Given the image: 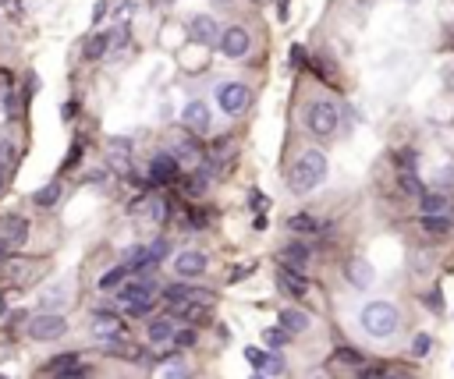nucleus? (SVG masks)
<instances>
[{
    "mask_svg": "<svg viewBox=\"0 0 454 379\" xmlns=\"http://www.w3.org/2000/svg\"><path fill=\"white\" fill-rule=\"evenodd\" d=\"M359 327H362V334H366L369 341L390 344V341L397 337V330H401V308H397L394 301H383V298L366 301V305L359 308Z\"/></svg>",
    "mask_w": 454,
    "mask_h": 379,
    "instance_id": "f257e3e1",
    "label": "nucleus"
},
{
    "mask_svg": "<svg viewBox=\"0 0 454 379\" xmlns=\"http://www.w3.org/2000/svg\"><path fill=\"white\" fill-rule=\"evenodd\" d=\"M326 174H330L326 156H323L319 149H305V152H298V159L291 164L288 185H291L295 195H309V192H316V188L326 181Z\"/></svg>",
    "mask_w": 454,
    "mask_h": 379,
    "instance_id": "f03ea898",
    "label": "nucleus"
},
{
    "mask_svg": "<svg viewBox=\"0 0 454 379\" xmlns=\"http://www.w3.org/2000/svg\"><path fill=\"white\" fill-rule=\"evenodd\" d=\"M340 124V110L330 103V99H312L305 106V128L316 135V138H330Z\"/></svg>",
    "mask_w": 454,
    "mask_h": 379,
    "instance_id": "7ed1b4c3",
    "label": "nucleus"
},
{
    "mask_svg": "<svg viewBox=\"0 0 454 379\" xmlns=\"http://www.w3.org/2000/svg\"><path fill=\"white\" fill-rule=\"evenodd\" d=\"M25 330H29L32 341L46 344V341H61L68 334V322H64V315H57V312H43V315H32L25 322Z\"/></svg>",
    "mask_w": 454,
    "mask_h": 379,
    "instance_id": "20e7f679",
    "label": "nucleus"
},
{
    "mask_svg": "<svg viewBox=\"0 0 454 379\" xmlns=\"http://www.w3.org/2000/svg\"><path fill=\"white\" fill-rule=\"evenodd\" d=\"M216 103H220V110H223L227 117H238V114L249 110V103H252V89L242 85V82H223V85L216 89Z\"/></svg>",
    "mask_w": 454,
    "mask_h": 379,
    "instance_id": "39448f33",
    "label": "nucleus"
},
{
    "mask_svg": "<svg viewBox=\"0 0 454 379\" xmlns=\"http://www.w3.org/2000/svg\"><path fill=\"white\" fill-rule=\"evenodd\" d=\"M29 238V220L18 213L11 216H0V255H8L11 248H18Z\"/></svg>",
    "mask_w": 454,
    "mask_h": 379,
    "instance_id": "423d86ee",
    "label": "nucleus"
},
{
    "mask_svg": "<svg viewBox=\"0 0 454 379\" xmlns=\"http://www.w3.org/2000/svg\"><path fill=\"white\" fill-rule=\"evenodd\" d=\"M249 46H252V36L242 25H227L220 32V53H223L227 61H242L245 53H249Z\"/></svg>",
    "mask_w": 454,
    "mask_h": 379,
    "instance_id": "0eeeda50",
    "label": "nucleus"
},
{
    "mask_svg": "<svg viewBox=\"0 0 454 379\" xmlns=\"http://www.w3.org/2000/svg\"><path fill=\"white\" fill-rule=\"evenodd\" d=\"M345 280H348L355 291H369V287L376 284V269H373V262H369L366 255H352V259L345 262Z\"/></svg>",
    "mask_w": 454,
    "mask_h": 379,
    "instance_id": "6e6552de",
    "label": "nucleus"
},
{
    "mask_svg": "<svg viewBox=\"0 0 454 379\" xmlns=\"http://www.w3.org/2000/svg\"><path fill=\"white\" fill-rule=\"evenodd\" d=\"M163 301L170 308H181V305H213V294L209 291H195L188 284H174V287L163 291Z\"/></svg>",
    "mask_w": 454,
    "mask_h": 379,
    "instance_id": "1a4fd4ad",
    "label": "nucleus"
},
{
    "mask_svg": "<svg viewBox=\"0 0 454 379\" xmlns=\"http://www.w3.org/2000/svg\"><path fill=\"white\" fill-rule=\"evenodd\" d=\"M178 167H181V159L174 152H160L153 156V164H149V185H170L178 178Z\"/></svg>",
    "mask_w": 454,
    "mask_h": 379,
    "instance_id": "9d476101",
    "label": "nucleus"
},
{
    "mask_svg": "<svg viewBox=\"0 0 454 379\" xmlns=\"http://www.w3.org/2000/svg\"><path fill=\"white\" fill-rule=\"evenodd\" d=\"M181 124H185V131L188 135H202V131H209V106L202 103V99H192L185 110H181Z\"/></svg>",
    "mask_w": 454,
    "mask_h": 379,
    "instance_id": "9b49d317",
    "label": "nucleus"
},
{
    "mask_svg": "<svg viewBox=\"0 0 454 379\" xmlns=\"http://www.w3.org/2000/svg\"><path fill=\"white\" fill-rule=\"evenodd\" d=\"M92 337H99V341H110V337H125L121 319L114 315L110 308H96V312H92Z\"/></svg>",
    "mask_w": 454,
    "mask_h": 379,
    "instance_id": "f8f14e48",
    "label": "nucleus"
},
{
    "mask_svg": "<svg viewBox=\"0 0 454 379\" xmlns=\"http://www.w3.org/2000/svg\"><path fill=\"white\" fill-rule=\"evenodd\" d=\"M206 252H195V248H188V252H181V255H174V273L178 277H199V273H206Z\"/></svg>",
    "mask_w": 454,
    "mask_h": 379,
    "instance_id": "ddd939ff",
    "label": "nucleus"
},
{
    "mask_svg": "<svg viewBox=\"0 0 454 379\" xmlns=\"http://www.w3.org/2000/svg\"><path fill=\"white\" fill-rule=\"evenodd\" d=\"M188 36L199 43V46H209V43H220V29H216V22L209 18V15H195L192 22H188Z\"/></svg>",
    "mask_w": 454,
    "mask_h": 379,
    "instance_id": "4468645a",
    "label": "nucleus"
},
{
    "mask_svg": "<svg viewBox=\"0 0 454 379\" xmlns=\"http://www.w3.org/2000/svg\"><path fill=\"white\" fill-rule=\"evenodd\" d=\"M277 284H280V291H288L291 298H302V294L309 291V280H305V273H302V269H295V266H280Z\"/></svg>",
    "mask_w": 454,
    "mask_h": 379,
    "instance_id": "2eb2a0df",
    "label": "nucleus"
},
{
    "mask_svg": "<svg viewBox=\"0 0 454 379\" xmlns=\"http://www.w3.org/2000/svg\"><path fill=\"white\" fill-rule=\"evenodd\" d=\"M419 227L426 231V234H450L454 231V216L447 213V209H440V213H422L419 216Z\"/></svg>",
    "mask_w": 454,
    "mask_h": 379,
    "instance_id": "dca6fc26",
    "label": "nucleus"
},
{
    "mask_svg": "<svg viewBox=\"0 0 454 379\" xmlns=\"http://www.w3.org/2000/svg\"><path fill=\"white\" fill-rule=\"evenodd\" d=\"M0 269H4V277H8V280L25 284V280H29V273H32V262H29V259H22V255H8L4 262H0Z\"/></svg>",
    "mask_w": 454,
    "mask_h": 379,
    "instance_id": "f3484780",
    "label": "nucleus"
},
{
    "mask_svg": "<svg viewBox=\"0 0 454 379\" xmlns=\"http://www.w3.org/2000/svg\"><path fill=\"white\" fill-rule=\"evenodd\" d=\"M280 259H284V266L305 269V266H309V259H312V252H309V245H302V241H291V245H284V248H280Z\"/></svg>",
    "mask_w": 454,
    "mask_h": 379,
    "instance_id": "a211bd4d",
    "label": "nucleus"
},
{
    "mask_svg": "<svg viewBox=\"0 0 454 379\" xmlns=\"http://www.w3.org/2000/svg\"><path fill=\"white\" fill-rule=\"evenodd\" d=\"M280 327L295 337V334H305L312 322H309V315H305L302 308H280Z\"/></svg>",
    "mask_w": 454,
    "mask_h": 379,
    "instance_id": "6ab92c4d",
    "label": "nucleus"
},
{
    "mask_svg": "<svg viewBox=\"0 0 454 379\" xmlns=\"http://www.w3.org/2000/svg\"><path fill=\"white\" fill-rule=\"evenodd\" d=\"M178 327H174V319H153L149 322V344H163V341H174Z\"/></svg>",
    "mask_w": 454,
    "mask_h": 379,
    "instance_id": "aec40b11",
    "label": "nucleus"
},
{
    "mask_svg": "<svg viewBox=\"0 0 454 379\" xmlns=\"http://www.w3.org/2000/svg\"><path fill=\"white\" fill-rule=\"evenodd\" d=\"M153 291H156V284H153L149 277H142V273H139V280H132V284H121V287H118V294H121L125 301H128V298H142V294H153Z\"/></svg>",
    "mask_w": 454,
    "mask_h": 379,
    "instance_id": "412c9836",
    "label": "nucleus"
},
{
    "mask_svg": "<svg viewBox=\"0 0 454 379\" xmlns=\"http://www.w3.org/2000/svg\"><path fill=\"white\" fill-rule=\"evenodd\" d=\"M419 209H422V213H440V209H450V199H447L443 192H429V188H426V192L419 195Z\"/></svg>",
    "mask_w": 454,
    "mask_h": 379,
    "instance_id": "4be33fe9",
    "label": "nucleus"
},
{
    "mask_svg": "<svg viewBox=\"0 0 454 379\" xmlns=\"http://www.w3.org/2000/svg\"><path fill=\"white\" fill-rule=\"evenodd\" d=\"M125 273H132V269H128L125 262H121V266H114V269H106V273L96 280V287H99V291H118L121 280H125Z\"/></svg>",
    "mask_w": 454,
    "mask_h": 379,
    "instance_id": "5701e85b",
    "label": "nucleus"
},
{
    "mask_svg": "<svg viewBox=\"0 0 454 379\" xmlns=\"http://www.w3.org/2000/svg\"><path fill=\"white\" fill-rule=\"evenodd\" d=\"M288 227L295 234H316V231H323V224L316 220V216H309V213H295L291 220H288Z\"/></svg>",
    "mask_w": 454,
    "mask_h": 379,
    "instance_id": "b1692460",
    "label": "nucleus"
},
{
    "mask_svg": "<svg viewBox=\"0 0 454 379\" xmlns=\"http://www.w3.org/2000/svg\"><path fill=\"white\" fill-rule=\"evenodd\" d=\"M32 202H36L39 209H50V206H57V202H61V185H57V181L43 185V188L32 195Z\"/></svg>",
    "mask_w": 454,
    "mask_h": 379,
    "instance_id": "393cba45",
    "label": "nucleus"
},
{
    "mask_svg": "<svg viewBox=\"0 0 454 379\" xmlns=\"http://www.w3.org/2000/svg\"><path fill=\"white\" fill-rule=\"evenodd\" d=\"M106 50H110V36H103V32L89 36V39H85V61H99Z\"/></svg>",
    "mask_w": 454,
    "mask_h": 379,
    "instance_id": "a878e982",
    "label": "nucleus"
},
{
    "mask_svg": "<svg viewBox=\"0 0 454 379\" xmlns=\"http://www.w3.org/2000/svg\"><path fill=\"white\" fill-rule=\"evenodd\" d=\"M170 152H174V156L181 159V164H199V145H195L192 138H181V142H174V149H170Z\"/></svg>",
    "mask_w": 454,
    "mask_h": 379,
    "instance_id": "bb28decb",
    "label": "nucleus"
},
{
    "mask_svg": "<svg viewBox=\"0 0 454 379\" xmlns=\"http://www.w3.org/2000/svg\"><path fill=\"white\" fill-rule=\"evenodd\" d=\"M125 312H128L132 319H142V315H149V312H153V294H142V298H128V301H125Z\"/></svg>",
    "mask_w": 454,
    "mask_h": 379,
    "instance_id": "cd10ccee",
    "label": "nucleus"
},
{
    "mask_svg": "<svg viewBox=\"0 0 454 379\" xmlns=\"http://www.w3.org/2000/svg\"><path fill=\"white\" fill-rule=\"evenodd\" d=\"M397 188H401L405 195H412V199H419V195L426 192V185L415 178V171H412V174H408V171H401V178H397Z\"/></svg>",
    "mask_w": 454,
    "mask_h": 379,
    "instance_id": "c85d7f7f",
    "label": "nucleus"
},
{
    "mask_svg": "<svg viewBox=\"0 0 454 379\" xmlns=\"http://www.w3.org/2000/svg\"><path fill=\"white\" fill-rule=\"evenodd\" d=\"M263 337H266V348H273V351H277V348H284V344H288V341H291V334H288V330H284V327H280V322H277V327H270V330H266Z\"/></svg>",
    "mask_w": 454,
    "mask_h": 379,
    "instance_id": "c756f323",
    "label": "nucleus"
},
{
    "mask_svg": "<svg viewBox=\"0 0 454 379\" xmlns=\"http://www.w3.org/2000/svg\"><path fill=\"white\" fill-rule=\"evenodd\" d=\"M330 362H333V365H362V355L352 351V348H340V351H333Z\"/></svg>",
    "mask_w": 454,
    "mask_h": 379,
    "instance_id": "7c9ffc66",
    "label": "nucleus"
},
{
    "mask_svg": "<svg viewBox=\"0 0 454 379\" xmlns=\"http://www.w3.org/2000/svg\"><path fill=\"white\" fill-rule=\"evenodd\" d=\"M78 362H82L78 355H61V358H53V362H50V369H46V372H53V376H61L64 369H71V365H78Z\"/></svg>",
    "mask_w": 454,
    "mask_h": 379,
    "instance_id": "2f4dec72",
    "label": "nucleus"
},
{
    "mask_svg": "<svg viewBox=\"0 0 454 379\" xmlns=\"http://www.w3.org/2000/svg\"><path fill=\"white\" fill-rule=\"evenodd\" d=\"M106 36H110V50H121V46L128 43V25H125V22H118V29L106 32Z\"/></svg>",
    "mask_w": 454,
    "mask_h": 379,
    "instance_id": "473e14b6",
    "label": "nucleus"
},
{
    "mask_svg": "<svg viewBox=\"0 0 454 379\" xmlns=\"http://www.w3.org/2000/svg\"><path fill=\"white\" fill-rule=\"evenodd\" d=\"M256 376H284V362L277 355H270V362L263 369H256Z\"/></svg>",
    "mask_w": 454,
    "mask_h": 379,
    "instance_id": "72a5a7b5",
    "label": "nucleus"
},
{
    "mask_svg": "<svg viewBox=\"0 0 454 379\" xmlns=\"http://www.w3.org/2000/svg\"><path fill=\"white\" fill-rule=\"evenodd\" d=\"M167 369H160V376H188V369H185V362L181 358H170V362H163Z\"/></svg>",
    "mask_w": 454,
    "mask_h": 379,
    "instance_id": "f704fd0d",
    "label": "nucleus"
},
{
    "mask_svg": "<svg viewBox=\"0 0 454 379\" xmlns=\"http://www.w3.org/2000/svg\"><path fill=\"white\" fill-rule=\"evenodd\" d=\"M429 348H433L429 334H419V337H415V344H412V355H415V358H426V355H429Z\"/></svg>",
    "mask_w": 454,
    "mask_h": 379,
    "instance_id": "c9c22d12",
    "label": "nucleus"
},
{
    "mask_svg": "<svg viewBox=\"0 0 454 379\" xmlns=\"http://www.w3.org/2000/svg\"><path fill=\"white\" fill-rule=\"evenodd\" d=\"M245 358L252 362V369H263V365L270 362V355H266L263 348H245Z\"/></svg>",
    "mask_w": 454,
    "mask_h": 379,
    "instance_id": "e433bc0d",
    "label": "nucleus"
},
{
    "mask_svg": "<svg viewBox=\"0 0 454 379\" xmlns=\"http://www.w3.org/2000/svg\"><path fill=\"white\" fill-rule=\"evenodd\" d=\"M78 159H82V138L68 149V156H64V171H75V167H78Z\"/></svg>",
    "mask_w": 454,
    "mask_h": 379,
    "instance_id": "4c0bfd02",
    "label": "nucleus"
},
{
    "mask_svg": "<svg viewBox=\"0 0 454 379\" xmlns=\"http://www.w3.org/2000/svg\"><path fill=\"white\" fill-rule=\"evenodd\" d=\"M163 216H167V202H163V199H153V202H149V220H153V224H163Z\"/></svg>",
    "mask_w": 454,
    "mask_h": 379,
    "instance_id": "58836bf2",
    "label": "nucleus"
},
{
    "mask_svg": "<svg viewBox=\"0 0 454 379\" xmlns=\"http://www.w3.org/2000/svg\"><path fill=\"white\" fill-rule=\"evenodd\" d=\"M53 301H57V305H64V301H68V291H57V287H50V291L43 294V301H39V305H43V308H50Z\"/></svg>",
    "mask_w": 454,
    "mask_h": 379,
    "instance_id": "ea45409f",
    "label": "nucleus"
},
{
    "mask_svg": "<svg viewBox=\"0 0 454 379\" xmlns=\"http://www.w3.org/2000/svg\"><path fill=\"white\" fill-rule=\"evenodd\" d=\"M132 11H135V4H132V0H121V4H118V11H114V25H118V22H125V25H128Z\"/></svg>",
    "mask_w": 454,
    "mask_h": 379,
    "instance_id": "a19ab883",
    "label": "nucleus"
},
{
    "mask_svg": "<svg viewBox=\"0 0 454 379\" xmlns=\"http://www.w3.org/2000/svg\"><path fill=\"white\" fill-rule=\"evenodd\" d=\"M174 344H178V348H192V344H195V330H178V334H174Z\"/></svg>",
    "mask_w": 454,
    "mask_h": 379,
    "instance_id": "79ce46f5",
    "label": "nucleus"
},
{
    "mask_svg": "<svg viewBox=\"0 0 454 379\" xmlns=\"http://www.w3.org/2000/svg\"><path fill=\"white\" fill-rule=\"evenodd\" d=\"M249 206H252V209H263V206H266L263 192H256V188H252V192H249Z\"/></svg>",
    "mask_w": 454,
    "mask_h": 379,
    "instance_id": "37998d69",
    "label": "nucleus"
},
{
    "mask_svg": "<svg viewBox=\"0 0 454 379\" xmlns=\"http://www.w3.org/2000/svg\"><path fill=\"white\" fill-rule=\"evenodd\" d=\"M149 248H153V259H156V262H160V259L167 255V241H153Z\"/></svg>",
    "mask_w": 454,
    "mask_h": 379,
    "instance_id": "c03bdc74",
    "label": "nucleus"
},
{
    "mask_svg": "<svg viewBox=\"0 0 454 379\" xmlns=\"http://www.w3.org/2000/svg\"><path fill=\"white\" fill-rule=\"evenodd\" d=\"M291 64H305V50L302 46H291Z\"/></svg>",
    "mask_w": 454,
    "mask_h": 379,
    "instance_id": "a18cd8bd",
    "label": "nucleus"
},
{
    "mask_svg": "<svg viewBox=\"0 0 454 379\" xmlns=\"http://www.w3.org/2000/svg\"><path fill=\"white\" fill-rule=\"evenodd\" d=\"M75 114H78V103H75V99H68V103H64V121H71Z\"/></svg>",
    "mask_w": 454,
    "mask_h": 379,
    "instance_id": "49530a36",
    "label": "nucleus"
},
{
    "mask_svg": "<svg viewBox=\"0 0 454 379\" xmlns=\"http://www.w3.org/2000/svg\"><path fill=\"white\" fill-rule=\"evenodd\" d=\"M245 273H252V266H238V269H231V284H235V280H242Z\"/></svg>",
    "mask_w": 454,
    "mask_h": 379,
    "instance_id": "de8ad7c7",
    "label": "nucleus"
},
{
    "mask_svg": "<svg viewBox=\"0 0 454 379\" xmlns=\"http://www.w3.org/2000/svg\"><path fill=\"white\" fill-rule=\"evenodd\" d=\"M103 15H106V4H103V0H99V4H96V8H92V18H96V22H99V18H103Z\"/></svg>",
    "mask_w": 454,
    "mask_h": 379,
    "instance_id": "09e8293b",
    "label": "nucleus"
},
{
    "mask_svg": "<svg viewBox=\"0 0 454 379\" xmlns=\"http://www.w3.org/2000/svg\"><path fill=\"white\" fill-rule=\"evenodd\" d=\"M4 315H8V298L0 294V319H4Z\"/></svg>",
    "mask_w": 454,
    "mask_h": 379,
    "instance_id": "8fccbe9b",
    "label": "nucleus"
},
{
    "mask_svg": "<svg viewBox=\"0 0 454 379\" xmlns=\"http://www.w3.org/2000/svg\"><path fill=\"white\" fill-rule=\"evenodd\" d=\"M0 192H4V167H0Z\"/></svg>",
    "mask_w": 454,
    "mask_h": 379,
    "instance_id": "3c124183",
    "label": "nucleus"
},
{
    "mask_svg": "<svg viewBox=\"0 0 454 379\" xmlns=\"http://www.w3.org/2000/svg\"><path fill=\"white\" fill-rule=\"evenodd\" d=\"M259 4H266V0H259Z\"/></svg>",
    "mask_w": 454,
    "mask_h": 379,
    "instance_id": "603ef678",
    "label": "nucleus"
},
{
    "mask_svg": "<svg viewBox=\"0 0 454 379\" xmlns=\"http://www.w3.org/2000/svg\"><path fill=\"white\" fill-rule=\"evenodd\" d=\"M223 4H227V0H223Z\"/></svg>",
    "mask_w": 454,
    "mask_h": 379,
    "instance_id": "864d4df0",
    "label": "nucleus"
}]
</instances>
